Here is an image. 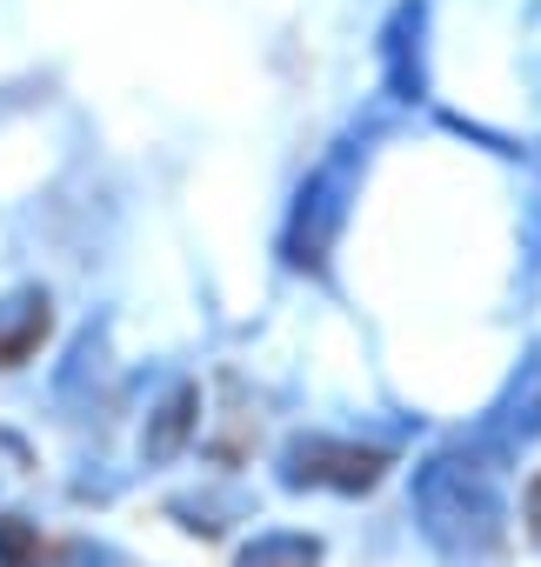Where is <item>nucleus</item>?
I'll return each mask as SVG.
<instances>
[{"label": "nucleus", "instance_id": "1", "mask_svg": "<svg viewBox=\"0 0 541 567\" xmlns=\"http://www.w3.org/2000/svg\"><path fill=\"white\" fill-rule=\"evenodd\" d=\"M415 501H421V520L435 534L441 554L468 560V554H488L494 534H501V487L488 467L474 461H428L421 481H415Z\"/></svg>", "mask_w": 541, "mask_h": 567}, {"label": "nucleus", "instance_id": "2", "mask_svg": "<svg viewBox=\"0 0 541 567\" xmlns=\"http://www.w3.org/2000/svg\"><path fill=\"white\" fill-rule=\"evenodd\" d=\"M355 181H361V147H355V141H341V147L302 181L295 227H288V254H295L302 267H321V254L335 247V234H341V220H348V194H355Z\"/></svg>", "mask_w": 541, "mask_h": 567}, {"label": "nucleus", "instance_id": "3", "mask_svg": "<svg viewBox=\"0 0 541 567\" xmlns=\"http://www.w3.org/2000/svg\"><path fill=\"white\" fill-rule=\"evenodd\" d=\"M381 54H388V87L401 101H415L421 94V0H401V8H395Z\"/></svg>", "mask_w": 541, "mask_h": 567}, {"label": "nucleus", "instance_id": "4", "mask_svg": "<svg viewBox=\"0 0 541 567\" xmlns=\"http://www.w3.org/2000/svg\"><path fill=\"white\" fill-rule=\"evenodd\" d=\"M41 334H48V301L41 295H14L8 308H0V368H14Z\"/></svg>", "mask_w": 541, "mask_h": 567}, {"label": "nucleus", "instance_id": "5", "mask_svg": "<svg viewBox=\"0 0 541 567\" xmlns=\"http://www.w3.org/2000/svg\"><path fill=\"white\" fill-rule=\"evenodd\" d=\"M187 421H194V388H174V394H167V408H161V421L147 427V454H154V461H167V454L181 447Z\"/></svg>", "mask_w": 541, "mask_h": 567}, {"label": "nucleus", "instance_id": "6", "mask_svg": "<svg viewBox=\"0 0 541 567\" xmlns=\"http://www.w3.org/2000/svg\"><path fill=\"white\" fill-rule=\"evenodd\" d=\"M528 520H534V534H541V474L528 481Z\"/></svg>", "mask_w": 541, "mask_h": 567}]
</instances>
